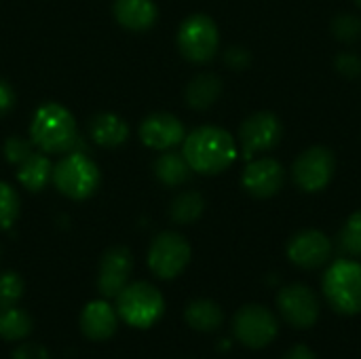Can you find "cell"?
<instances>
[{
    "mask_svg": "<svg viewBox=\"0 0 361 359\" xmlns=\"http://www.w3.org/2000/svg\"><path fill=\"white\" fill-rule=\"evenodd\" d=\"M182 154L195 174L218 176L233 165L237 157V144L226 129L203 125L184 138Z\"/></svg>",
    "mask_w": 361,
    "mask_h": 359,
    "instance_id": "6da1fadb",
    "label": "cell"
},
{
    "mask_svg": "<svg viewBox=\"0 0 361 359\" xmlns=\"http://www.w3.org/2000/svg\"><path fill=\"white\" fill-rule=\"evenodd\" d=\"M30 140L44 154H66L80 146L74 114L57 102H44L36 108L30 123Z\"/></svg>",
    "mask_w": 361,
    "mask_h": 359,
    "instance_id": "7a4b0ae2",
    "label": "cell"
},
{
    "mask_svg": "<svg viewBox=\"0 0 361 359\" xmlns=\"http://www.w3.org/2000/svg\"><path fill=\"white\" fill-rule=\"evenodd\" d=\"M51 182L59 195L72 201H85L97 193L102 171L89 154L82 150H72L53 165Z\"/></svg>",
    "mask_w": 361,
    "mask_h": 359,
    "instance_id": "3957f363",
    "label": "cell"
},
{
    "mask_svg": "<svg viewBox=\"0 0 361 359\" xmlns=\"http://www.w3.org/2000/svg\"><path fill=\"white\" fill-rule=\"evenodd\" d=\"M114 309L118 313V320H123L127 326L148 330L165 315V298L161 290L152 284L133 281L118 292Z\"/></svg>",
    "mask_w": 361,
    "mask_h": 359,
    "instance_id": "277c9868",
    "label": "cell"
},
{
    "mask_svg": "<svg viewBox=\"0 0 361 359\" xmlns=\"http://www.w3.org/2000/svg\"><path fill=\"white\" fill-rule=\"evenodd\" d=\"M324 296L341 315L361 313V262L336 260L324 275Z\"/></svg>",
    "mask_w": 361,
    "mask_h": 359,
    "instance_id": "5b68a950",
    "label": "cell"
},
{
    "mask_svg": "<svg viewBox=\"0 0 361 359\" xmlns=\"http://www.w3.org/2000/svg\"><path fill=\"white\" fill-rule=\"evenodd\" d=\"M178 49L192 63H207L220 49V30L209 15L195 13L180 23Z\"/></svg>",
    "mask_w": 361,
    "mask_h": 359,
    "instance_id": "8992f818",
    "label": "cell"
},
{
    "mask_svg": "<svg viewBox=\"0 0 361 359\" xmlns=\"http://www.w3.org/2000/svg\"><path fill=\"white\" fill-rule=\"evenodd\" d=\"M190 243L173 231L157 235L148 248V269L159 279H176L190 262Z\"/></svg>",
    "mask_w": 361,
    "mask_h": 359,
    "instance_id": "52a82bcc",
    "label": "cell"
},
{
    "mask_svg": "<svg viewBox=\"0 0 361 359\" xmlns=\"http://www.w3.org/2000/svg\"><path fill=\"white\" fill-rule=\"evenodd\" d=\"M279 332L275 313L262 305H245L233 317V334L247 349L269 347Z\"/></svg>",
    "mask_w": 361,
    "mask_h": 359,
    "instance_id": "ba28073f",
    "label": "cell"
},
{
    "mask_svg": "<svg viewBox=\"0 0 361 359\" xmlns=\"http://www.w3.org/2000/svg\"><path fill=\"white\" fill-rule=\"evenodd\" d=\"M336 157L326 146H311L292 165L294 184L302 193H322L334 178Z\"/></svg>",
    "mask_w": 361,
    "mask_h": 359,
    "instance_id": "9c48e42d",
    "label": "cell"
},
{
    "mask_svg": "<svg viewBox=\"0 0 361 359\" xmlns=\"http://www.w3.org/2000/svg\"><path fill=\"white\" fill-rule=\"evenodd\" d=\"M283 138V125L277 114L260 110L247 116L239 127V144L245 159H254L256 154L271 152L279 146Z\"/></svg>",
    "mask_w": 361,
    "mask_h": 359,
    "instance_id": "30bf717a",
    "label": "cell"
},
{
    "mask_svg": "<svg viewBox=\"0 0 361 359\" xmlns=\"http://www.w3.org/2000/svg\"><path fill=\"white\" fill-rule=\"evenodd\" d=\"M277 309L290 326L300 330L313 328L322 313L315 292L305 284H290L281 288L277 294Z\"/></svg>",
    "mask_w": 361,
    "mask_h": 359,
    "instance_id": "8fae6325",
    "label": "cell"
},
{
    "mask_svg": "<svg viewBox=\"0 0 361 359\" xmlns=\"http://www.w3.org/2000/svg\"><path fill=\"white\" fill-rule=\"evenodd\" d=\"M288 260L292 264H296L298 269L305 271H313L324 267L330 256H332V243L328 239V235H324L322 231L315 229H307L296 233L290 241H288Z\"/></svg>",
    "mask_w": 361,
    "mask_h": 359,
    "instance_id": "7c38bea8",
    "label": "cell"
},
{
    "mask_svg": "<svg viewBox=\"0 0 361 359\" xmlns=\"http://www.w3.org/2000/svg\"><path fill=\"white\" fill-rule=\"evenodd\" d=\"M133 271V256L127 248L114 245L104 252L97 269V292L104 298H116L118 292L129 284Z\"/></svg>",
    "mask_w": 361,
    "mask_h": 359,
    "instance_id": "4fadbf2b",
    "label": "cell"
},
{
    "mask_svg": "<svg viewBox=\"0 0 361 359\" xmlns=\"http://www.w3.org/2000/svg\"><path fill=\"white\" fill-rule=\"evenodd\" d=\"M283 180H286V169L273 157L250 159V165L243 169L241 176L243 188L256 199L275 197L283 188Z\"/></svg>",
    "mask_w": 361,
    "mask_h": 359,
    "instance_id": "5bb4252c",
    "label": "cell"
},
{
    "mask_svg": "<svg viewBox=\"0 0 361 359\" xmlns=\"http://www.w3.org/2000/svg\"><path fill=\"white\" fill-rule=\"evenodd\" d=\"M186 138V129L176 114L169 112H152L140 123V140L144 146L152 150H171L182 144Z\"/></svg>",
    "mask_w": 361,
    "mask_h": 359,
    "instance_id": "9a60e30c",
    "label": "cell"
},
{
    "mask_svg": "<svg viewBox=\"0 0 361 359\" xmlns=\"http://www.w3.org/2000/svg\"><path fill=\"white\" fill-rule=\"evenodd\" d=\"M118 328V313L108 300H93L80 311V332L89 341H108Z\"/></svg>",
    "mask_w": 361,
    "mask_h": 359,
    "instance_id": "2e32d148",
    "label": "cell"
},
{
    "mask_svg": "<svg viewBox=\"0 0 361 359\" xmlns=\"http://www.w3.org/2000/svg\"><path fill=\"white\" fill-rule=\"evenodd\" d=\"M114 19L131 32H146L159 19V8L154 0H114Z\"/></svg>",
    "mask_w": 361,
    "mask_h": 359,
    "instance_id": "e0dca14e",
    "label": "cell"
},
{
    "mask_svg": "<svg viewBox=\"0 0 361 359\" xmlns=\"http://www.w3.org/2000/svg\"><path fill=\"white\" fill-rule=\"evenodd\" d=\"M129 125L114 112H97L89 121V138L102 148H118L129 140Z\"/></svg>",
    "mask_w": 361,
    "mask_h": 359,
    "instance_id": "ac0fdd59",
    "label": "cell"
},
{
    "mask_svg": "<svg viewBox=\"0 0 361 359\" xmlns=\"http://www.w3.org/2000/svg\"><path fill=\"white\" fill-rule=\"evenodd\" d=\"M51 176H53V163L49 154L40 150H34L23 163L17 165V180L30 193H40L42 188H47Z\"/></svg>",
    "mask_w": 361,
    "mask_h": 359,
    "instance_id": "d6986e66",
    "label": "cell"
},
{
    "mask_svg": "<svg viewBox=\"0 0 361 359\" xmlns=\"http://www.w3.org/2000/svg\"><path fill=\"white\" fill-rule=\"evenodd\" d=\"M152 169H154L157 180L167 188H178V186L186 184L192 176V169H190L186 157L182 152H173V150H163L157 157Z\"/></svg>",
    "mask_w": 361,
    "mask_h": 359,
    "instance_id": "ffe728a7",
    "label": "cell"
},
{
    "mask_svg": "<svg viewBox=\"0 0 361 359\" xmlns=\"http://www.w3.org/2000/svg\"><path fill=\"white\" fill-rule=\"evenodd\" d=\"M184 95L192 110H209L222 95V80L212 72H201L188 83Z\"/></svg>",
    "mask_w": 361,
    "mask_h": 359,
    "instance_id": "44dd1931",
    "label": "cell"
},
{
    "mask_svg": "<svg viewBox=\"0 0 361 359\" xmlns=\"http://www.w3.org/2000/svg\"><path fill=\"white\" fill-rule=\"evenodd\" d=\"M184 320L192 330L209 334L220 330V326L224 324V311L209 298H197L186 307Z\"/></svg>",
    "mask_w": 361,
    "mask_h": 359,
    "instance_id": "7402d4cb",
    "label": "cell"
},
{
    "mask_svg": "<svg viewBox=\"0 0 361 359\" xmlns=\"http://www.w3.org/2000/svg\"><path fill=\"white\" fill-rule=\"evenodd\" d=\"M205 212V199L197 190H184L180 193L171 205H169V216L176 224H195Z\"/></svg>",
    "mask_w": 361,
    "mask_h": 359,
    "instance_id": "603a6c76",
    "label": "cell"
},
{
    "mask_svg": "<svg viewBox=\"0 0 361 359\" xmlns=\"http://www.w3.org/2000/svg\"><path fill=\"white\" fill-rule=\"evenodd\" d=\"M32 328H34V322L27 311H23L19 307L0 311V339H4L8 343L23 341L32 334Z\"/></svg>",
    "mask_w": 361,
    "mask_h": 359,
    "instance_id": "cb8c5ba5",
    "label": "cell"
},
{
    "mask_svg": "<svg viewBox=\"0 0 361 359\" xmlns=\"http://www.w3.org/2000/svg\"><path fill=\"white\" fill-rule=\"evenodd\" d=\"M21 201L8 182H0V231H8L19 218Z\"/></svg>",
    "mask_w": 361,
    "mask_h": 359,
    "instance_id": "d4e9b609",
    "label": "cell"
},
{
    "mask_svg": "<svg viewBox=\"0 0 361 359\" xmlns=\"http://www.w3.org/2000/svg\"><path fill=\"white\" fill-rule=\"evenodd\" d=\"M330 30H332L334 38L341 42L353 44V42L361 40V19L353 13H338L332 19Z\"/></svg>",
    "mask_w": 361,
    "mask_h": 359,
    "instance_id": "484cf974",
    "label": "cell"
},
{
    "mask_svg": "<svg viewBox=\"0 0 361 359\" xmlns=\"http://www.w3.org/2000/svg\"><path fill=\"white\" fill-rule=\"evenodd\" d=\"M23 296V279L15 271L0 273V311L17 307Z\"/></svg>",
    "mask_w": 361,
    "mask_h": 359,
    "instance_id": "4316f807",
    "label": "cell"
},
{
    "mask_svg": "<svg viewBox=\"0 0 361 359\" xmlns=\"http://www.w3.org/2000/svg\"><path fill=\"white\" fill-rule=\"evenodd\" d=\"M338 241H341L343 252H347L349 256L361 258V209L349 216V220L345 222V226L338 235Z\"/></svg>",
    "mask_w": 361,
    "mask_h": 359,
    "instance_id": "83f0119b",
    "label": "cell"
},
{
    "mask_svg": "<svg viewBox=\"0 0 361 359\" xmlns=\"http://www.w3.org/2000/svg\"><path fill=\"white\" fill-rule=\"evenodd\" d=\"M2 152H4V159H6L11 165L17 167L19 163H23V161L34 152V144H32V140H25V138H21V135H11V138L4 140Z\"/></svg>",
    "mask_w": 361,
    "mask_h": 359,
    "instance_id": "f1b7e54d",
    "label": "cell"
},
{
    "mask_svg": "<svg viewBox=\"0 0 361 359\" xmlns=\"http://www.w3.org/2000/svg\"><path fill=\"white\" fill-rule=\"evenodd\" d=\"M334 68L341 76L357 78V76H361V55H357V53H338L334 59Z\"/></svg>",
    "mask_w": 361,
    "mask_h": 359,
    "instance_id": "f546056e",
    "label": "cell"
},
{
    "mask_svg": "<svg viewBox=\"0 0 361 359\" xmlns=\"http://www.w3.org/2000/svg\"><path fill=\"white\" fill-rule=\"evenodd\" d=\"M224 63L231 68V70H245L250 63H252V53L245 49V47H228L224 51Z\"/></svg>",
    "mask_w": 361,
    "mask_h": 359,
    "instance_id": "4dcf8cb0",
    "label": "cell"
},
{
    "mask_svg": "<svg viewBox=\"0 0 361 359\" xmlns=\"http://www.w3.org/2000/svg\"><path fill=\"white\" fill-rule=\"evenodd\" d=\"M13 359H51L49 351L38 343H25L13 351Z\"/></svg>",
    "mask_w": 361,
    "mask_h": 359,
    "instance_id": "1f68e13d",
    "label": "cell"
},
{
    "mask_svg": "<svg viewBox=\"0 0 361 359\" xmlns=\"http://www.w3.org/2000/svg\"><path fill=\"white\" fill-rule=\"evenodd\" d=\"M17 104V93L13 85L4 78H0V116H6Z\"/></svg>",
    "mask_w": 361,
    "mask_h": 359,
    "instance_id": "d6a6232c",
    "label": "cell"
},
{
    "mask_svg": "<svg viewBox=\"0 0 361 359\" xmlns=\"http://www.w3.org/2000/svg\"><path fill=\"white\" fill-rule=\"evenodd\" d=\"M283 359H315V353L307 347V345H294Z\"/></svg>",
    "mask_w": 361,
    "mask_h": 359,
    "instance_id": "836d02e7",
    "label": "cell"
},
{
    "mask_svg": "<svg viewBox=\"0 0 361 359\" xmlns=\"http://www.w3.org/2000/svg\"><path fill=\"white\" fill-rule=\"evenodd\" d=\"M355 2H357V6H360V8H361V0H355Z\"/></svg>",
    "mask_w": 361,
    "mask_h": 359,
    "instance_id": "e575fe53",
    "label": "cell"
},
{
    "mask_svg": "<svg viewBox=\"0 0 361 359\" xmlns=\"http://www.w3.org/2000/svg\"><path fill=\"white\" fill-rule=\"evenodd\" d=\"M0 256H2V252H0Z\"/></svg>",
    "mask_w": 361,
    "mask_h": 359,
    "instance_id": "d590c367",
    "label": "cell"
}]
</instances>
